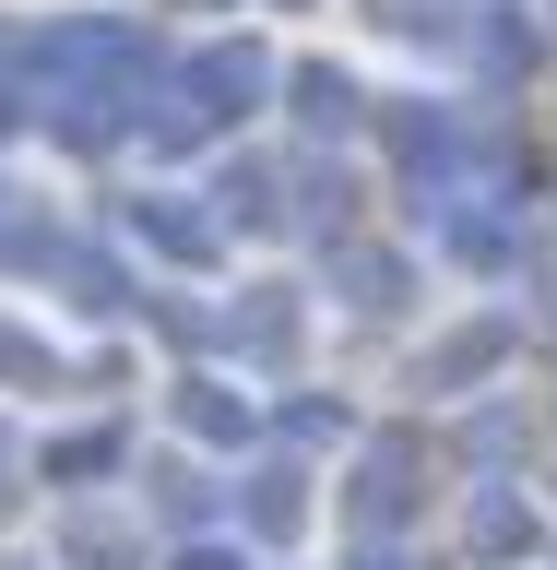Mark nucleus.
Returning <instances> with one entry per match:
<instances>
[{"label":"nucleus","instance_id":"1","mask_svg":"<svg viewBox=\"0 0 557 570\" xmlns=\"http://www.w3.org/2000/svg\"><path fill=\"white\" fill-rule=\"evenodd\" d=\"M178 428H202V440H238V404H226V381H190V392H178Z\"/></svg>","mask_w":557,"mask_h":570},{"label":"nucleus","instance_id":"2","mask_svg":"<svg viewBox=\"0 0 557 570\" xmlns=\"http://www.w3.org/2000/svg\"><path fill=\"white\" fill-rule=\"evenodd\" d=\"M178 570H238V559H178Z\"/></svg>","mask_w":557,"mask_h":570}]
</instances>
